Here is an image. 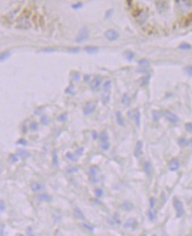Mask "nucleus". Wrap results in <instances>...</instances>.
I'll use <instances>...</instances> for the list:
<instances>
[{
  "mask_svg": "<svg viewBox=\"0 0 192 236\" xmlns=\"http://www.w3.org/2000/svg\"><path fill=\"white\" fill-rule=\"evenodd\" d=\"M89 35H90V31L87 28H82L78 34H77V37H76V43H82V42H84L85 40H87L89 38Z\"/></svg>",
  "mask_w": 192,
  "mask_h": 236,
  "instance_id": "obj_1",
  "label": "nucleus"
},
{
  "mask_svg": "<svg viewBox=\"0 0 192 236\" xmlns=\"http://www.w3.org/2000/svg\"><path fill=\"white\" fill-rule=\"evenodd\" d=\"M174 207L176 210V214H177V217L180 218L182 217L184 213V209H183V203L180 201L178 198H174Z\"/></svg>",
  "mask_w": 192,
  "mask_h": 236,
  "instance_id": "obj_2",
  "label": "nucleus"
},
{
  "mask_svg": "<svg viewBox=\"0 0 192 236\" xmlns=\"http://www.w3.org/2000/svg\"><path fill=\"white\" fill-rule=\"evenodd\" d=\"M104 37L109 41H115L119 38V33L114 29H107L104 32Z\"/></svg>",
  "mask_w": 192,
  "mask_h": 236,
  "instance_id": "obj_3",
  "label": "nucleus"
},
{
  "mask_svg": "<svg viewBox=\"0 0 192 236\" xmlns=\"http://www.w3.org/2000/svg\"><path fill=\"white\" fill-rule=\"evenodd\" d=\"M154 206H155V199L151 197L150 199V209L148 211V218L151 221H153L156 218V212L154 210Z\"/></svg>",
  "mask_w": 192,
  "mask_h": 236,
  "instance_id": "obj_4",
  "label": "nucleus"
},
{
  "mask_svg": "<svg viewBox=\"0 0 192 236\" xmlns=\"http://www.w3.org/2000/svg\"><path fill=\"white\" fill-rule=\"evenodd\" d=\"M128 117L130 118V119H133L136 121V123L138 126H140V117H141V115H140V112H139L138 110H136V109L132 110L128 112Z\"/></svg>",
  "mask_w": 192,
  "mask_h": 236,
  "instance_id": "obj_5",
  "label": "nucleus"
},
{
  "mask_svg": "<svg viewBox=\"0 0 192 236\" xmlns=\"http://www.w3.org/2000/svg\"><path fill=\"white\" fill-rule=\"evenodd\" d=\"M96 109V105L93 102H88L85 105L84 107H83V113L85 115H89L90 113H92Z\"/></svg>",
  "mask_w": 192,
  "mask_h": 236,
  "instance_id": "obj_6",
  "label": "nucleus"
},
{
  "mask_svg": "<svg viewBox=\"0 0 192 236\" xmlns=\"http://www.w3.org/2000/svg\"><path fill=\"white\" fill-rule=\"evenodd\" d=\"M163 114H164V116L166 118V119L168 120L170 122H172V123H177L178 120H179L178 117L175 114H174L173 112H169V111H164Z\"/></svg>",
  "mask_w": 192,
  "mask_h": 236,
  "instance_id": "obj_7",
  "label": "nucleus"
},
{
  "mask_svg": "<svg viewBox=\"0 0 192 236\" xmlns=\"http://www.w3.org/2000/svg\"><path fill=\"white\" fill-rule=\"evenodd\" d=\"M102 83V79L101 77H95L93 79V80L91 81V83H90V86H91V89L96 91V90H98L100 85Z\"/></svg>",
  "mask_w": 192,
  "mask_h": 236,
  "instance_id": "obj_8",
  "label": "nucleus"
},
{
  "mask_svg": "<svg viewBox=\"0 0 192 236\" xmlns=\"http://www.w3.org/2000/svg\"><path fill=\"white\" fill-rule=\"evenodd\" d=\"M137 227V221L136 219H128L125 224H124V227L125 228H130V229H135Z\"/></svg>",
  "mask_w": 192,
  "mask_h": 236,
  "instance_id": "obj_9",
  "label": "nucleus"
},
{
  "mask_svg": "<svg viewBox=\"0 0 192 236\" xmlns=\"http://www.w3.org/2000/svg\"><path fill=\"white\" fill-rule=\"evenodd\" d=\"M179 166H180V162H179L177 159H173V160L169 163V164H168V168H169V170L172 171V172L177 171L178 168H179Z\"/></svg>",
  "mask_w": 192,
  "mask_h": 236,
  "instance_id": "obj_10",
  "label": "nucleus"
},
{
  "mask_svg": "<svg viewBox=\"0 0 192 236\" xmlns=\"http://www.w3.org/2000/svg\"><path fill=\"white\" fill-rule=\"evenodd\" d=\"M142 143L141 141H138L136 144V148H135V152H134L135 157H136V158L140 157V155L142 154Z\"/></svg>",
  "mask_w": 192,
  "mask_h": 236,
  "instance_id": "obj_11",
  "label": "nucleus"
},
{
  "mask_svg": "<svg viewBox=\"0 0 192 236\" xmlns=\"http://www.w3.org/2000/svg\"><path fill=\"white\" fill-rule=\"evenodd\" d=\"M155 4H156V6H157L158 10L159 11H165V10L167 9V7H168L167 2H165V1H157V2H155Z\"/></svg>",
  "mask_w": 192,
  "mask_h": 236,
  "instance_id": "obj_12",
  "label": "nucleus"
},
{
  "mask_svg": "<svg viewBox=\"0 0 192 236\" xmlns=\"http://www.w3.org/2000/svg\"><path fill=\"white\" fill-rule=\"evenodd\" d=\"M17 154L21 159H27L30 157V153L25 149H19L17 151Z\"/></svg>",
  "mask_w": 192,
  "mask_h": 236,
  "instance_id": "obj_13",
  "label": "nucleus"
},
{
  "mask_svg": "<svg viewBox=\"0 0 192 236\" xmlns=\"http://www.w3.org/2000/svg\"><path fill=\"white\" fill-rule=\"evenodd\" d=\"M115 116H116L117 123H118L119 126H124L125 120H124V118H123L121 112H115Z\"/></svg>",
  "mask_w": 192,
  "mask_h": 236,
  "instance_id": "obj_14",
  "label": "nucleus"
},
{
  "mask_svg": "<svg viewBox=\"0 0 192 236\" xmlns=\"http://www.w3.org/2000/svg\"><path fill=\"white\" fill-rule=\"evenodd\" d=\"M37 199L39 200V201H43V202H51L52 200V197L50 195H48V194H40L38 195L37 196Z\"/></svg>",
  "mask_w": 192,
  "mask_h": 236,
  "instance_id": "obj_15",
  "label": "nucleus"
},
{
  "mask_svg": "<svg viewBox=\"0 0 192 236\" xmlns=\"http://www.w3.org/2000/svg\"><path fill=\"white\" fill-rule=\"evenodd\" d=\"M121 209H122L123 210H127V211H130L133 210L134 208V205L132 204L130 202H124L122 204H121Z\"/></svg>",
  "mask_w": 192,
  "mask_h": 236,
  "instance_id": "obj_16",
  "label": "nucleus"
},
{
  "mask_svg": "<svg viewBox=\"0 0 192 236\" xmlns=\"http://www.w3.org/2000/svg\"><path fill=\"white\" fill-rule=\"evenodd\" d=\"M84 51L89 54H95L98 51V48L97 46H86L84 48Z\"/></svg>",
  "mask_w": 192,
  "mask_h": 236,
  "instance_id": "obj_17",
  "label": "nucleus"
},
{
  "mask_svg": "<svg viewBox=\"0 0 192 236\" xmlns=\"http://www.w3.org/2000/svg\"><path fill=\"white\" fill-rule=\"evenodd\" d=\"M74 212H75V217H76L77 218L82 219V220H83V219H85V216H84V214H83V212L81 210L80 208H78V207L75 208Z\"/></svg>",
  "mask_w": 192,
  "mask_h": 236,
  "instance_id": "obj_18",
  "label": "nucleus"
},
{
  "mask_svg": "<svg viewBox=\"0 0 192 236\" xmlns=\"http://www.w3.org/2000/svg\"><path fill=\"white\" fill-rule=\"evenodd\" d=\"M143 170H145V173L150 176L152 172V167L151 166V164L149 162H145V164H143Z\"/></svg>",
  "mask_w": 192,
  "mask_h": 236,
  "instance_id": "obj_19",
  "label": "nucleus"
},
{
  "mask_svg": "<svg viewBox=\"0 0 192 236\" xmlns=\"http://www.w3.org/2000/svg\"><path fill=\"white\" fill-rule=\"evenodd\" d=\"M98 167L97 166H90V171H89V173L90 175V177H95L96 175L98 174Z\"/></svg>",
  "mask_w": 192,
  "mask_h": 236,
  "instance_id": "obj_20",
  "label": "nucleus"
},
{
  "mask_svg": "<svg viewBox=\"0 0 192 236\" xmlns=\"http://www.w3.org/2000/svg\"><path fill=\"white\" fill-rule=\"evenodd\" d=\"M99 139H100V141H102V143H108V135H107V133L105 132V131H103V132H101V134L99 135Z\"/></svg>",
  "mask_w": 192,
  "mask_h": 236,
  "instance_id": "obj_21",
  "label": "nucleus"
},
{
  "mask_svg": "<svg viewBox=\"0 0 192 236\" xmlns=\"http://www.w3.org/2000/svg\"><path fill=\"white\" fill-rule=\"evenodd\" d=\"M31 188L33 191H39L43 188V186L41 184H39L38 182H33L31 184Z\"/></svg>",
  "mask_w": 192,
  "mask_h": 236,
  "instance_id": "obj_22",
  "label": "nucleus"
},
{
  "mask_svg": "<svg viewBox=\"0 0 192 236\" xmlns=\"http://www.w3.org/2000/svg\"><path fill=\"white\" fill-rule=\"evenodd\" d=\"M124 55H125V57H126L127 60H129V61H131V60L135 57V53H134L133 51H125Z\"/></svg>",
  "mask_w": 192,
  "mask_h": 236,
  "instance_id": "obj_23",
  "label": "nucleus"
},
{
  "mask_svg": "<svg viewBox=\"0 0 192 236\" xmlns=\"http://www.w3.org/2000/svg\"><path fill=\"white\" fill-rule=\"evenodd\" d=\"M138 64H139L142 67H143V68H147V67H149V66H150V62H149L147 60H145V58H142V60H140L138 61Z\"/></svg>",
  "mask_w": 192,
  "mask_h": 236,
  "instance_id": "obj_24",
  "label": "nucleus"
},
{
  "mask_svg": "<svg viewBox=\"0 0 192 236\" xmlns=\"http://www.w3.org/2000/svg\"><path fill=\"white\" fill-rule=\"evenodd\" d=\"M102 100H103L104 103H107L108 102H109V100H110V91H108V92L104 91L103 97H102Z\"/></svg>",
  "mask_w": 192,
  "mask_h": 236,
  "instance_id": "obj_25",
  "label": "nucleus"
},
{
  "mask_svg": "<svg viewBox=\"0 0 192 236\" xmlns=\"http://www.w3.org/2000/svg\"><path fill=\"white\" fill-rule=\"evenodd\" d=\"M179 48L181 50H184V51H188V50H190L191 49V45L189 43H181L179 45Z\"/></svg>",
  "mask_w": 192,
  "mask_h": 236,
  "instance_id": "obj_26",
  "label": "nucleus"
},
{
  "mask_svg": "<svg viewBox=\"0 0 192 236\" xmlns=\"http://www.w3.org/2000/svg\"><path fill=\"white\" fill-rule=\"evenodd\" d=\"M112 88V81L111 80H106L104 82V89L105 92H108V91H110Z\"/></svg>",
  "mask_w": 192,
  "mask_h": 236,
  "instance_id": "obj_27",
  "label": "nucleus"
},
{
  "mask_svg": "<svg viewBox=\"0 0 192 236\" xmlns=\"http://www.w3.org/2000/svg\"><path fill=\"white\" fill-rule=\"evenodd\" d=\"M66 120H67V113H66V112H64V113L60 114V115H59V116L58 117V121H62V122H64V121H66Z\"/></svg>",
  "mask_w": 192,
  "mask_h": 236,
  "instance_id": "obj_28",
  "label": "nucleus"
},
{
  "mask_svg": "<svg viewBox=\"0 0 192 236\" xmlns=\"http://www.w3.org/2000/svg\"><path fill=\"white\" fill-rule=\"evenodd\" d=\"M121 102H122L123 104H126V105H128L130 103V98L128 97V96L127 95V94H125V95L122 97Z\"/></svg>",
  "mask_w": 192,
  "mask_h": 236,
  "instance_id": "obj_29",
  "label": "nucleus"
},
{
  "mask_svg": "<svg viewBox=\"0 0 192 236\" xmlns=\"http://www.w3.org/2000/svg\"><path fill=\"white\" fill-rule=\"evenodd\" d=\"M66 157L69 160L73 161V162H75V161H76V158H75V156L73 154V153H71V152H67L66 154Z\"/></svg>",
  "mask_w": 192,
  "mask_h": 236,
  "instance_id": "obj_30",
  "label": "nucleus"
},
{
  "mask_svg": "<svg viewBox=\"0 0 192 236\" xmlns=\"http://www.w3.org/2000/svg\"><path fill=\"white\" fill-rule=\"evenodd\" d=\"M9 56H10V52H9V51H4V52L1 53L0 58H1V60H2V61H4V60H7V58L9 57Z\"/></svg>",
  "mask_w": 192,
  "mask_h": 236,
  "instance_id": "obj_31",
  "label": "nucleus"
},
{
  "mask_svg": "<svg viewBox=\"0 0 192 236\" xmlns=\"http://www.w3.org/2000/svg\"><path fill=\"white\" fill-rule=\"evenodd\" d=\"M152 115H153V119L154 120H159V118L161 117V112H158V111H154L152 112Z\"/></svg>",
  "mask_w": 192,
  "mask_h": 236,
  "instance_id": "obj_32",
  "label": "nucleus"
},
{
  "mask_svg": "<svg viewBox=\"0 0 192 236\" xmlns=\"http://www.w3.org/2000/svg\"><path fill=\"white\" fill-rule=\"evenodd\" d=\"M149 80H150V75L148 76H145L142 79V82H141V85L142 86H145L149 83Z\"/></svg>",
  "mask_w": 192,
  "mask_h": 236,
  "instance_id": "obj_33",
  "label": "nucleus"
},
{
  "mask_svg": "<svg viewBox=\"0 0 192 236\" xmlns=\"http://www.w3.org/2000/svg\"><path fill=\"white\" fill-rule=\"evenodd\" d=\"M53 166H58V155H57V153H53Z\"/></svg>",
  "mask_w": 192,
  "mask_h": 236,
  "instance_id": "obj_34",
  "label": "nucleus"
},
{
  "mask_svg": "<svg viewBox=\"0 0 192 236\" xmlns=\"http://www.w3.org/2000/svg\"><path fill=\"white\" fill-rule=\"evenodd\" d=\"M95 194H96V196L97 197H101L104 194L103 190L101 189V188H96L95 189Z\"/></svg>",
  "mask_w": 192,
  "mask_h": 236,
  "instance_id": "obj_35",
  "label": "nucleus"
},
{
  "mask_svg": "<svg viewBox=\"0 0 192 236\" xmlns=\"http://www.w3.org/2000/svg\"><path fill=\"white\" fill-rule=\"evenodd\" d=\"M178 143H179L180 146H184V145H186L188 143V141H186L185 138H180L178 140Z\"/></svg>",
  "mask_w": 192,
  "mask_h": 236,
  "instance_id": "obj_36",
  "label": "nucleus"
},
{
  "mask_svg": "<svg viewBox=\"0 0 192 236\" xmlns=\"http://www.w3.org/2000/svg\"><path fill=\"white\" fill-rule=\"evenodd\" d=\"M184 71L186 72V74H189V75H192V66H186L185 68H184Z\"/></svg>",
  "mask_w": 192,
  "mask_h": 236,
  "instance_id": "obj_37",
  "label": "nucleus"
},
{
  "mask_svg": "<svg viewBox=\"0 0 192 236\" xmlns=\"http://www.w3.org/2000/svg\"><path fill=\"white\" fill-rule=\"evenodd\" d=\"M30 129L31 130H33V131H35V130H37L38 129V124L37 123V122H32L31 124H30Z\"/></svg>",
  "mask_w": 192,
  "mask_h": 236,
  "instance_id": "obj_38",
  "label": "nucleus"
},
{
  "mask_svg": "<svg viewBox=\"0 0 192 236\" xmlns=\"http://www.w3.org/2000/svg\"><path fill=\"white\" fill-rule=\"evenodd\" d=\"M82 6H83V4H82L81 2H78V3H76V4H75V5H72V8L75 9V10H78V9L81 8Z\"/></svg>",
  "mask_w": 192,
  "mask_h": 236,
  "instance_id": "obj_39",
  "label": "nucleus"
},
{
  "mask_svg": "<svg viewBox=\"0 0 192 236\" xmlns=\"http://www.w3.org/2000/svg\"><path fill=\"white\" fill-rule=\"evenodd\" d=\"M41 122H42L43 125H47L48 122H49V119H48V117L45 116V115L42 116V117H41Z\"/></svg>",
  "mask_w": 192,
  "mask_h": 236,
  "instance_id": "obj_40",
  "label": "nucleus"
},
{
  "mask_svg": "<svg viewBox=\"0 0 192 236\" xmlns=\"http://www.w3.org/2000/svg\"><path fill=\"white\" fill-rule=\"evenodd\" d=\"M9 159H10L11 162H13V163H16L18 161V158L15 155H14V154H11L9 156Z\"/></svg>",
  "mask_w": 192,
  "mask_h": 236,
  "instance_id": "obj_41",
  "label": "nucleus"
},
{
  "mask_svg": "<svg viewBox=\"0 0 192 236\" xmlns=\"http://www.w3.org/2000/svg\"><path fill=\"white\" fill-rule=\"evenodd\" d=\"M72 79H73V80H79L81 79V74L79 73H75V74H73Z\"/></svg>",
  "mask_w": 192,
  "mask_h": 236,
  "instance_id": "obj_42",
  "label": "nucleus"
},
{
  "mask_svg": "<svg viewBox=\"0 0 192 236\" xmlns=\"http://www.w3.org/2000/svg\"><path fill=\"white\" fill-rule=\"evenodd\" d=\"M17 144H20V145H27L28 143H27V141L25 139H20L17 141Z\"/></svg>",
  "mask_w": 192,
  "mask_h": 236,
  "instance_id": "obj_43",
  "label": "nucleus"
},
{
  "mask_svg": "<svg viewBox=\"0 0 192 236\" xmlns=\"http://www.w3.org/2000/svg\"><path fill=\"white\" fill-rule=\"evenodd\" d=\"M185 128L188 132H192V123H186Z\"/></svg>",
  "mask_w": 192,
  "mask_h": 236,
  "instance_id": "obj_44",
  "label": "nucleus"
},
{
  "mask_svg": "<svg viewBox=\"0 0 192 236\" xmlns=\"http://www.w3.org/2000/svg\"><path fill=\"white\" fill-rule=\"evenodd\" d=\"M109 148H110L109 143H104L102 144V149H103L104 150H108V149H109Z\"/></svg>",
  "mask_w": 192,
  "mask_h": 236,
  "instance_id": "obj_45",
  "label": "nucleus"
},
{
  "mask_svg": "<svg viewBox=\"0 0 192 236\" xmlns=\"http://www.w3.org/2000/svg\"><path fill=\"white\" fill-rule=\"evenodd\" d=\"M113 9H110V10H108V11H106V14H105V18H106V19L110 18V16H111V15L113 14Z\"/></svg>",
  "mask_w": 192,
  "mask_h": 236,
  "instance_id": "obj_46",
  "label": "nucleus"
},
{
  "mask_svg": "<svg viewBox=\"0 0 192 236\" xmlns=\"http://www.w3.org/2000/svg\"><path fill=\"white\" fill-rule=\"evenodd\" d=\"M79 51H80L79 48H69L68 49V51L72 52V53H77V52H79Z\"/></svg>",
  "mask_w": 192,
  "mask_h": 236,
  "instance_id": "obj_47",
  "label": "nucleus"
},
{
  "mask_svg": "<svg viewBox=\"0 0 192 236\" xmlns=\"http://www.w3.org/2000/svg\"><path fill=\"white\" fill-rule=\"evenodd\" d=\"M66 171H67V172H69V173H72V172H77L78 171V168H76V167H74V168H67L66 169Z\"/></svg>",
  "mask_w": 192,
  "mask_h": 236,
  "instance_id": "obj_48",
  "label": "nucleus"
},
{
  "mask_svg": "<svg viewBox=\"0 0 192 236\" xmlns=\"http://www.w3.org/2000/svg\"><path fill=\"white\" fill-rule=\"evenodd\" d=\"M82 226L84 227L87 230H89V231H93V227H90V226H89V225H87V224H85V223H83V224H82Z\"/></svg>",
  "mask_w": 192,
  "mask_h": 236,
  "instance_id": "obj_49",
  "label": "nucleus"
},
{
  "mask_svg": "<svg viewBox=\"0 0 192 236\" xmlns=\"http://www.w3.org/2000/svg\"><path fill=\"white\" fill-rule=\"evenodd\" d=\"M82 153H83V149L82 148H81V149H79L76 150V155H78V156H81Z\"/></svg>",
  "mask_w": 192,
  "mask_h": 236,
  "instance_id": "obj_50",
  "label": "nucleus"
},
{
  "mask_svg": "<svg viewBox=\"0 0 192 236\" xmlns=\"http://www.w3.org/2000/svg\"><path fill=\"white\" fill-rule=\"evenodd\" d=\"M72 89H73V86H70V87H68L66 89V93H69V94H72L73 93V91H72Z\"/></svg>",
  "mask_w": 192,
  "mask_h": 236,
  "instance_id": "obj_51",
  "label": "nucleus"
},
{
  "mask_svg": "<svg viewBox=\"0 0 192 236\" xmlns=\"http://www.w3.org/2000/svg\"><path fill=\"white\" fill-rule=\"evenodd\" d=\"M5 201L4 200H1V211L5 210Z\"/></svg>",
  "mask_w": 192,
  "mask_h": 236,
  "instance_id": "obj_52",
  "label": "nucleus"
},
{
  "mask_svg": "<svg viewBox=\"0 0 192 236\" xmlns=\"http://www.w3.org/2000/svg\"><path fill=\"white\" fill-rule=\"evenodd\" d=\"M27 233H28L29 236H35V234H33V233H32V229H31V228H28V229Z\"/></svg>",
  "mask_w": 192,
  "mask_h": 236,
  "instance_id": "obj_53",
  "label": "nucleus"
},
{
  "mask_svg": "<svg viewBox=\"0 0 192 236\" xmlns=\"http://www.w3.org/2000/svg\"><path fill=\"white\" fill-rule=\"evenodd\" d=\"M92 135H93V139L94 140H96L98 138V134H97V132L96 131H92Z\"/></svg>",
  "mask_w": 192,
  "mask_h": 236,
  "instance_id": "obj_54",
  "label": "nucleus"
},
{
  "mask_svg": "<svg viewBox=\"0 0 192 236\" xmlns=\"http://www.w3.org/2000/svg\"><path fill=\"white\" fill-rule=\"evenodd\" d=\"M44 51H48V52H51V51H54V49H45Z\"/></svg>",
  "mask_w": 192,
  "mask_h": 236,
  "instance_id": "obj_55",
  "label": "nucleus"
},
{
  "mask_svg": "<svg viewBox=\"0 0 192 236\" xmlns=\"http://www.w3.org/2000/svg\"><path fill=\"white\" fill-rule=\"evenodd\" d=\"M4 227H5V226H4V225H3V224H2V225H1V235H2V236H3V232H4Z\"/></svg>",
  "mask_w": 192,
  "mask_h": 236,
  "instance_id": "obj_56",
  "label": "nucleus"
},
{
  "mask_svg": "<svg viewBox=\"0 0 192 236\" xmlns=\"http://www.w3.org/2000/svg\"><path fill=\"white\" fill-rule=\"evenodd\" d=\"M187 144H188V145H192V138L188 141V143H187Z\"/></svg>",
  "mask_w": 192,
  "mask_h": 236,
  "instance_id": "obj_57",
  "label": "nucleus"
},
{
  "mask_svg": "<svg viewBox=\"0 0 192 236\" xmlns=\"http://www.w3.org/2000/svg\"><path fill=\"white\" fill-rule=\"evenodd\" d=\"M89 78H90V76H89V75H86V76H85V81H88Z\"/></svg>",
  "mask_w": 192,
  "mask_h": 236,
  "instance_id": "obj_58",
  "label": "nucleus"
},
{
  "mask_svg": "<svg viewBox=\"0 0 192 236\" xmlns=\"http://www.w3.org/2000/svg\"><path fill=\"white\" fill-rule=\"evenodd\" d=\"M19 236H24V235H22V234H20Z\"/></svg>",
  "mask_w": 192,
  "mask_h": 236,
  "instance_id": "obj_59",
  "label": "nucleus"
},
{
  "mask_svg": "<svg viewBox=\"0 0 192 236\" xmlns=\"http://www.w3.org/2000/svg\"><path fill=\"white\" fill-rule=\"evenodd\" d=\"M164 236H168V235H164Z\"/></svg>",
  "mask_w": 192,
  "mask_h": 236,
  "instance_id": "obj_60",
  "label": "nucleus"
},
{
  "mask_svg": "<svg viewBox=\"0 0 192 236\" xmlns=\"http://www.w3.org/2000/svg\"><path fill=\"white\" fill-rule=\"evenodd\" d=\"M153 236H156V235H153Z\"/></svg>",
  "mask_w": 192,
  "mask_h": 236,
  "instance_id": "obj_61",
  "label": "nucleus"
}]
</instances>
